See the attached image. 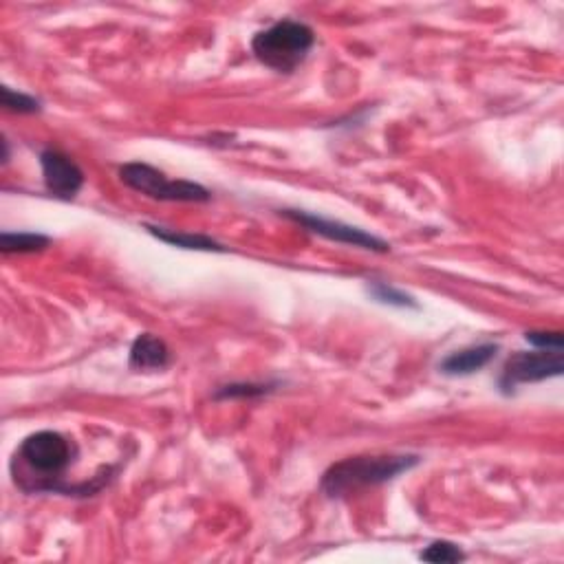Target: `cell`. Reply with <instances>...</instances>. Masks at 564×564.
<instances>
[{
  "label": "cell",
  "mask_w": 564,
  "mask_h": 564,
  "mask_svg": "<svg viewBox=\"0 0 564 564\" xmlns=\"http://www.w3.org/2000/svg\"><path fill=\"white\" fill-rule=\"evenodd\" d=\"M119 179L128 188L146 194L157 201H179V203H203L210 201V190L186 179H168L164 172L148 164H126L119 168Z\"/></svg>",
  "instance_id": "277c9868"
},
{
  "label": "cell",
  "mask_w": 564,
  "mask_h": 564,
  "mask_svg": "<svg viewBox=\"0 0 564 564\" xmlns=\"http://www.w3.org/2000/svg\"><path fill=\"white\" fill-rule=\"evenodd\" d=\"M316 45V31L296 20L280 23L258 31L252 40L254 56L278 73H294L307 60L309 51Z\"/></svg>",
  "instance_id": "3957f363"
},
{
  "label": "cell",
  "mask_w": 564,
  "mask_h": 564,
  "mask_svg": "<svg viewBox=\"0 0 564 564\" xmlns=\"http://www.w3.org/2000/svg\"><path fill=\"white\" fill-rule=\"evenodd\" d=\"M525 340L529 344H534L540 351H562L564 346L562 333L558 331H529L525 335Z\"/></svg>",
  "instance_id": "9a60e30c"
},
{
  "label": "cell",
  "mask_w": 564,
  "mask_h": 564,
  "mask_svg": "<svg viewBox=\"0 0 564 564\" xmlns=\"http://www.w3.org/2000/svg\"><path fill=\"white\" fill-rule=\"evenodd\" d=\"M269 393L267 384H230L223 386L219 393H216V399H234V397H258Z\"/></svg>",
  "instance_id": "2e32d148"
},
{
  "label": "cell",
  "mask_w": 564,
  "mask_h": 564,
  "mask_svg": "<svg viewBox=\"0 0 564 564\" xmlns=\"http://www.w3.org/2000/svg\"><path fill=\"white\" fill-rule=\"evenodd\" d=\"M78 448L60 432L40 430L29 435L14 454L12 474L14 481L25 492H64L62 474L67 472Z\"/></svg>",
  "instance_id": "6da1fadb"
},
{
  "label": "cell",
  "mask_w": 564,
  "mask_h": 564,
  "mask_svg": "<svg viewBox=\"0 0 564 564\" xmlns=\"http://www.w3.org/2000/svg\"><path fill=\"white\" fill-rule=\"evenodd\" d=\"M368 294H371L377 302H382V305L399 307V309H419L415 298L386 285V282H373V285H368Z\"/></svg>",
  "instance_id": "7c38bea8"
},
{
  "label": "cell",
  "mask_w": 564,
  "mask_h": 564,
  "mask_svg": "<svg viewBox=\"0 0 564 564\" xmlns=\"http://www.w3.org/2000/svg\"><path fill=\"white\" fill-rule=\"evenodd\" d=\"M280 214L289 221H296L298 225L307 227V230L313 232V234L329 238V241H333V243L371 249V252H377V254H386L390 249V245L386 241H382V238L368 234V232L360 230V227L346 225V223H340V221H329V219H322V216L307 214V212H300V210H282Z\"/></svg>",
  "instance_id": "8992f818"
},
{
  "label": "cell",
  "mask_w": 564,
  "mask_h": 564,
  "mask_svg": "<svg viewBox=\"0 0 564 564\" xmlns=\"http://www.w3.org/2000/svg\"><path fill=\"white\" fill-rule=\"evenodd\" d=\"M146 230L155 238H159V241L181 247V249H194V252H225L223 245H219L216 241H212L210 236H203V234L175 232V230H166V227H155V225H146Z\"/></svg>",
  "instance_id": "30bf717a"
},
{
  "label": "cell",
  "mask_w": 564,
  "mask_h": 564,
  "mask_svg": "<svg viewBox=\"0 0 564 564\" xmlns=\"http://www.w3.org/2000/svg\"><path fill=\"white\" fill-rule=\"evenodd\" d=\"M3 106L7 111H14V113H23V115H31V113H40V102L36 97L25 95V93H16L9 89V86H3Z\"/></svg>",
  "instance_id": "5bb4252c"
},
{
  "label": "cell",
  "mask_w": 564,
  "mask_h": 564,
  "mask_svg": "<svg viewBox=\"0 0 564 564\" xmlns=\"http://www.w3.org/2000/svg\"><path fill=\"white\" fill-rule=\"evenodd\" d=\"M496 353H498V344L470 346V349H463V351L448 355L446 360L439 364V371L450 377H465V375L479 373L481 368H485L494 360Z\"/></svg>",
  "instance_id": "ba28073f"
},
{
  "label": "cell",
  "mask_w": 564,
  "mask_h": 564,
  "mask_svg": "<svg viewBox=\"0 0 564 564\" xmlns=\"http://www.w3.org/2000/svg\"><path fill=\"white\" fill-rule=\"evenodd\" d=\"M419 558L426 560V562L450 564V562H461V560H465V553H463L457 545H454V542L437 540V542H432L430 547L423 549Z\"/></svg>",
  "instance_id": "4fadbf2b"
},
{
  "label": "cell",
  "mask_w": 564,
  "mask_h": 564,
  "mask_svg": "<svg viewBox=\"0 0 564 564\" xmlns=\"http://www.w3.org/2000/svg\"><path fill=\"white\" fill-rule=\"evenodd\" d=\"M417 454H382V457H351L331 468L322 476V492L331 498H340L364 487L382 485L410 472L419 465Z\"/></svg>",
  "instance_id": "7a4b0ae2"
},
{
  "label": "cell",
  "mask_w": 564,
  "mask_h": 564,
  "mask_svg": "<svg viewBox=\"0 0 564 564\" xmlns=\"http://www.w3.org/2000/svg\"><path fill=\"white\" fill-rule=\"evenodd\" d=\"M40 166L45 186L53 197L62 201L78 197V192L84 186V172L71 157L60 153V150H45L40 155Z\"/></svg>",
  "instance_id": "52a82bcc"
},
{
  "label": "cell",
  "mask_w": 564,
  "mask_h": 564,
  "mask_svg": "<svg viewBox=\"0 0 564 564\" xmlns=\"http://www.w3.org/2000/svg\"><path fill=\"white\" fill-rule=\"evenodd\" d=\"M564 371L562 351H538V353H514L505 362L498 386L505 395H512L520 384L545 382L551 377H560Z\"/></svg>",
  "instance_id": "5b68a950"
},
{
  "label": "cell",
  "mask_w": 564,
  "mask_h": 564,
  "mask_svg": "<svg viewBox=\"0 0 564 564\" xmlns=\"http://www.w3.org/2000/svg\"><path fill=\"white\" fill-rule=\"evenodd\" d=\"M49 236L34 232H3L0 236V249L5 254H34L49 247Z\"/></svg>",
  "instance_id": "8fae6325"
},
{
  "label": "cell",
  "mask_w": 564,
  "mask_h": 564,
  "mask_svg": "<svg viewBox=\"0 0 564 564\" xmlns=\"http://www.w3.org/2000/svg\"><path fill=\"white\" fill-rule=\"evenodd\" d=\"M170 364V351L164 340L153 333H141L130 346V368L133 371H161Z\"/></svg>",
  "instance_id": "9c48e42d"
}]
</instances>
